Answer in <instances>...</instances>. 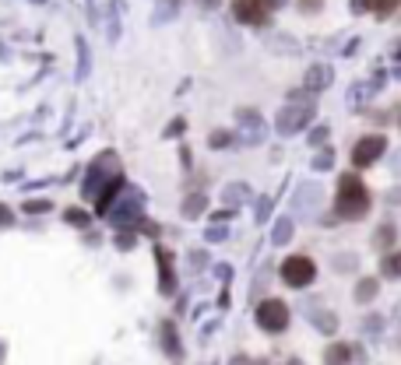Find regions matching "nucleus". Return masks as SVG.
I'll return each mask as SVG.
<instances>
[{"label":"nucleus","instance_id":"obj_1","mask_svg":"<svg viewBox=\"0 0 401 365\" xmlns=\"http://www.w3.org/2000/svg\"><path fill=\"white\" fill-rule=\"evenodd\" d=\"M334 211H338L342 218H349V222L362 218L366 211H369V193H366V187H362L359 176H342V182H338Z\"/></svg>","mask_w":401,"mask_h":365},{"label":"nucleus","instance_id":"obj_2","mask_svg":"<svg viewBox=\"0 0 401 365\" xmlns=\"http://www.w3.org/2000/svg\"><path fill=\"white\" fill-rule=\"evenodd\" d=\"M317 278V263L310 257H303V253H292L282 260V281L289 288H306V285H314Z\"/></svg>","mask_w":401,"mask_h":365},{"label":"nucleus","instance_id":"obj_3","mask_svg":"<svg viewBox=\"0 0 401 365\" xmlns=\"http://www.w3.org/2000/svg\"><path fill=\"white\" fill-rule=\"evenodd\" d=\"M257 327L268 333H282L289 327V306L282 298H264L257 306Z\"/></svg>","mask_w":401,"mask_h":365},{"label":"nucleus","instance_id":"obj_4","mask_svg":"<svg viewBox=\"0 0 401 365\" xmlns=\"http://www.w3.org/2000/svg\"><path fill=\"white\" fill-rule=\"evenodd\" d=\"M144 211V197H141V190H127V193H120L116 197V204H113V211H109V218L113 222H134L138 215Z\"/></svg>","mask_w":401,"mask_h":365},{"label":"nucleus","instance_id":"obj_5","mask_svg":"<svg viewBox=\"0 0 401 365\" xmlns=\"http://www.w3.org/2000/svg\"><path fill=\"white\" fill-rule=\"evenodd\" d=\"M384 148H387V141L377 134V137H362L356 148H352V165L356 169H366V165H373L380 155H384Z\"/></svg>","mask_w":401,"mask_h":365},{"label":"nucleus","instance_id":"obj_6","mask_svg":"<svg viewBox=\"0 0 401 365\" xmlns=\"http://www.w3.org/2000/svg\"><path fill=\"white\" fill-rule=\"evenodd\" d=\"M268 0H232V14L243 25H264L268 21Z\"/></svg>","mask_w":401,"mask_h":365},{"label":"nucleus","instance_id":"obj_7","mask_svg":"<svg viewBox=\"0 0 401 365\" xmlns=\"http://www.w3.org/2000/svg\"><path fill=\"white\" fill-rule=\"evenodd\" d=\"M306 119H310V113H306V109H285L282 119H279V130L282 134H292V130H299L306 123Z\"/></svg>","mask_w":401,"mask_h":365},{"label":"nucleus","instance_id":"obj_8","mask_svg":"<svg viewBox=\"0 0 401 365\" xmlns=\"http://www.w3.org/2000/svg\"><path fill=\"white\" fill-rule=\"evenodd\" d=\"M155 257H159V270H162V292H173V288H176V278H173V260H169L173 253L159 246V250H155Z\"/></svg>","mask_w":401,"mask_h":365},{"label":"nucleus","instance_id":"obj_9","mask_svg":"<svg viewBox=\"0 0 401 365\" xmlns=\"http://www.w3.org/2000/svg\"><path fill=\"white\" fill-rule=\"evenodd\" d=\"M356 8H369L377 18H387L401 8V0H356Z\"/></svg>","mask_w":401,"mask_h":365},{"label":"nucleus","instance_id":"obj_10","mask_svg":"<svg viewBox=\"0 0 401 365\" xmlns=\"http://www.w3.org/2000/svg\"><path fill=\"white\" fill-rule=\"evenodd\" d=\"M349 358H352V348L349 344H331L324 351V362L327 365H349Z\"/></svg>","mask_w":401,"mask_h":365},{"label":"nucleus","instance_id":"obj_11","mask_svg":"<svg viewBox=\"0 0 401 365\" xmlns=\"http://www.w3.org/2000/svg\"><path fill=\"white\" fill-rule=\"evenodd\" d=\"M201 211H204V197L201 193L197 197H187V204H183V215L194 218V215H201Z\"/></svg>","mask_w":401,"mask_h":365},{"label":"nucleus","instance_id":"obj_12","mask_svg":"<svg viewBox=\"0 0 401 365\" xmlns=\"http://www.w3.org/2000/svg\"><path fill=\"white\" fill-rule=\"evenodd\" d=\"M306 81H310V88H321V84H327V81H331V71H327V67H314Z\"/></svg>","mask_w":401,"mask_h":365},{"label":"nucleus","instance_id":"obj_13","mask_svg":"<svg viewBox=\"0 0 401 365\" xmlns=\"http://www.w3.org/2000/svg\"><path fill=\"white\" fill-rule=\"evenodd\" d=\"M162 344L173 351V355H180V344H176V333H173V323H162Z\"/></svg>","mask_w":401,"mask_h":365},{"label":"nucleus","instance_id":"obj_14","mask_svg":"<svg viewBox=\"0 0 401 365\" xmlns=\"http://www.w3.org/2000/svg\"><path fill=\"white\" fill-rule=\"evenodd\" d=\"M384 274H401V253H387V260H384Z\"/></svg>","mask_w":401,"mask_h":365},{"label":"nucleus","instance_id":"obj_15","mask_svg":"<svg viewBox=\"0 0 401 365\" xmlns=\"http://www.w3.org/2000/svg\"><path fill=\"white\" fill-rule=\"evenodd\" d=\"M64 218H67L71 225H81V228L88 225V215H85V211H78V207H71V211H67V215H64Z\"/></svg>","mask_w":401,"mask_h":365},{"label":"nucleus","instance_id":"obj_16","mask_svg":"<svg viewBox=\"0 0 401 365\" xmlns=\"http://www.w3.org/2000/svg\"><path fill=\"white\" fill-rule=\"evenodd\" d=\"M53 204H46V200H28L25 204V211H32V215H43V211H50Z\"/></svg>","mask_w":401,"mask_h":365},{"label":"nucleus","instance_id":"obj_17","mask_svg":"<svg viewBox=\"0 0 401 365\" xmlns=\"http://www.w3.org/2000/svg\"><path fill=\"white\" fill-rule=\"evenodd\" d=\"M359 285H362V288H359V298H362V302L377 292V281H359Z\"/></svg>","mask_w":401,"mask_h":365},{"label":"nucleus","instance_id":"obj_18","mask_svg":"<svg viewBox=\"0 0 401 365\" xmlns=\"http://www.w3.org/2000/svg\"><path fill=\"white\" fill-rule=\"evenodd\" d=\"M229 144V134H211V148H226Z\"/></svg>","mask_w":401,"mask_h":365},{"label":"nucleus","instance_id":"obj_19","mask_svg":"<svg viewBox=\"0 0 401 365\" xmlns=\"http://www.w3.org/2000/svg\"><path fill=\"white\" fill-rule=\"evenodd\" d=\"M11 222H14V218H11V211H8L4 204H0V225H4V228H8Z\"/></svg>","mask_w":401,"mask_h":365},{"label":"nucleus","instance_id":"obj_20","mask_svg":"<svg viewBox=\"0 0 401 365\" xmlns=\"http://www.w3.org/2000/svg\"><path fill=\"white\" fill-rule=\"evenodd\" d=\"M36 4H46V0H36Z\"/></svg>","mask_w":401,"mask_h":365}]
</instances>
